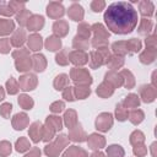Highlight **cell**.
Instances as JSON below:
<instances>
[{
	"label": "cell",
	"instance_id": "28",
	"mask_svg": "<svg viewBox=\"0 0 157 157\" xmlns=\"http://www.w3.org/2000/svg\"><path fill=\"white\" fill-rule=\"evenodd\" d=\"M156 58V49L146 48V50L140 55V61L144 64H151L155 61Z\"/></svg>",
	"mask_w": 157,
	"mask_h": 157
},
{
	"label": "cell",
	"instance_id": "47",
	"mask_svg": "<svg viewBox=\"0 0 157 157\" xmlns=\"http://www.w3.org/2000/svg\"><path fill=\"white\" fill-rule=\"evenodd\" d=\"M6 90H7V92L10 94H16L17 91L20 90L18 83L15 81L13 77H10V80H7V82H6Z\"/></svg>",
	"mask_w": 157,
	"mask_h": 157
},
{
	"label": "cell",
	"instance_id": "58",
	"mask_svg": "<svg viewBox=\"0 0 157 157\" xmlns=\"http://www.w3.org/2000/svg\"><path fill=\"white\" fill-rule=\"evenodd\" d=\"M64 108H65L64 102H59V101L52 103V105H50V110H52L53 113H60V112L64 110Z\"/></svg>",
	"mask_w": 157,
	"mask_h": 157
},
{
	"label": "cell",
	"instance_id": "54",
	"mask_svg": "<svg viewBox=\"0 0 157 157\" xmlns=\"http://www.w3.org/2000/svg\"><path fill=\"white\" fill-rule=\"evenodd\" d=\"M63 98H65L66 101H70V102L75 101L76 98H75V93H74V87H70V86L66 87L63 92Z\"/></svg>",
	"mask_w": 157,
	"mask_h": 157
},
{
	"label": "cell",
	"instance_id": "25",
	"mask_svg": "<svg viewBox=\"0 0 157 157\" xmlns=\"http://www.w3.org/2000/svg\"><path fill=\"white\" fill-rule=\"evenodd\" d=\"M54 87L58 91H61V90H65L66 87H69V76L65 74L58 75L54 80Z\"/></svg>",
	"mask_w": 157,
	"mask_h": 157
},
{
	"label": "cell",
	"instance_id": "22",
	"mask_svg": "<svg viewBox=\"0 0 157 157\" xmlns=\"http://www.w3.org/2000/svg\"><path fill=\"white\" fill-rule=\"evenodd\" d=\"M105 81L108 83H110L113 87H120L123 85V78L119 74L114 72V71H109L105 74Z\"/></svg>",
	"mask_w": 157,
	"mask_h": 157
},
{
	"label": "cell",
	"instance_id": "27",
	"mask_svg": "<svg viewBox=\"0 0 157 157\" xmlns=\"http://www.w3.org/2000/svg\"><path fill=\"white\" fill-rule=\"evenodd\" d=\"M60 47H61V40H60V38H58V37H55V36H50V37L47 38V40H45V48H47L48 50L55 52V50H58Z\"/></svg>",
	"mask_w": 157,
	"mask_h": 157
},
{
	"label": "cell",
	"instance_id": "45",
	"mask_svg": "<svg viewBox=\"0 0 157 157\" xmlns=\"http://www.w3.org/2000/svg\"><path fill=\"white\" fill-rule=\"evenodd\" d=\"M72 45L75 48H77V50L87 49L88 48V39H83V38H81L78 36H75L74 42H72Z\"/></svg>",
	"mask_w": 157,
	"mask_h": 157
},
{
	"label": "cell",
	"instance_id": "9",
	"mask_svg": "<svg viewBox=\"0 0 157 157\" xmlns=\"http://www.w3.org/2000/svg\"><path fill=\"white\" fill-rule=\"evenodd\" d=\"M140 93H141V97H142V101L145 103H150V102H153L155 98H156V90L155 87L150 86V85H145L140 88Z\"/></svg>",
	"mask_w": 157,
	"mask_h": 157
},
{
	"label": "cell",
	"instance_id": "16",
	"mask_svg": "<svg viewBox=\"0 0 157 157\" xmlns=\"http://www.w3.org/2000/svg\"><path fill=\"white\" fill-rule=\"evenodd\" d=\"M139 10H140V13L142 16H147V17H151L155 12V5L152 1H147V0H144V1H140L139 2Z\"/></svg>",
	"mask_w": 157,
	"mask_h": 157
},
{
	"label": "cell",
	"instance_id": "44",
	"mask_svg": "<svg viewBox=\"0 0 157 157\" xmlns=\"http://www.w3.org/2000/svg\"><path fill=\"white\" fill-rule=\"evenodd\" d=\"M15 147H16V151L17 152H25V151H27L31 147V145H29V141L26 137H20L16 141Z\"/></svg>",
	"mask_w": 157,
	"mask_h": 157
},
{
	"label": "cell",
	"instance_id": "52",
	"mask_svg": "<svg viewBox=\"0 0 157 157\" xmlns=\"http://www.w3.org/2000/svg\"><path fill=\"white\" fill-rule=\"evenodd\" d=\"M55 60H56V63L60 64V65H67V64H69V56H66V52H65V50L58 53L56 56H55Z\"/></svg>",
	"mask_w": 157,
	"mask_h": 157
},
{
	"label": "cell",
	"instance_id": "13",
	"mask_svg": "<svg viewBox=\"0 0 157 157\" xmlns=\"http://www.w3.org/2000/svg\"><path fill=\"white\" fill-rule=\"evenodd\" d=\"M25 40H26V31L23 28H18V29H16L13 32L10 42H11V44L13 47L18 48V47H21L25 43Z\"/></svg>",
	"mask_w": 157,
	"mask_h": 157
},
{
	"label": "cell",
	"instance_id": "38",
	"mask_svg": "<svg viewBox=\"0 0 157 157\" xmlns=\"http://www.w3.org/2000/svg\"><path fill=\"white\" fill-rule=\"evenodd\" d=\"M119 75H120L121 78L125 81L124 85H125L126 88H132V87H134V85H135V80H134V76H132V74H131L130 71H128V70H123Z\"/></svg>",
	"mask_w": 157,
	"mask_h": 157
},
{
	"label": "cell",
	"instance_id": "23",
	"mask_svg": "<svg viewBox=\"0 0 157 157\" xmlns=\"http://www.w3.org/2000/svg\"><path fill=\"white\" fill-rule=\"evenodd\" d=\"M63 157H88L87 152L77 146H70L63 155Z\"/></svg>",
	"mask_w": 157,
	"mask_h": 157
},
{
	"label": "cell",
	"instance_id": "7",
	"mask_svg": "<svg viewBox=\"0 0 157 157\" xmlns=\"http://www.w3.org/2000/svg\"><path fill=\"white\" fill-rule=\"evenodd\" d=\"M69 59L75 65H83L88 61V55L83 50H74L69 54Z\"/></svg>",
	"mask_w": 157,
	"mask_h": 157
},
{
	"label": "cell",
	"instance_id": "24",
	"mask_svg": "<svg viewBox=\"0 0 157 157\" xmlns=\"http://www.w3.org/2000/svg\"><path fill=\"white\" fill-rule=\"evenodd\" d=\"M91 31H93L94 37L98 38H103V39H108L109 38V32L104 28V26L102 23H94L91 26Z\"/></svg>",
	"mask_w": 157,
	"mask_h": 157
},
{
	"label": "cell",
	"instance_id": "50",
	"mask_svg": "<svg viewBox=\"0 0 157 157\" xmlns=\"http://www.w3.org/2000/svg\"><path fill=\"white\" fill-rule=\"evenodd\" d=\"M134 153L137 156V157H144L146 153H147V148L146 146L141 142V144H136L135 147H134Z\"/></svg>",
	"mask_w": 157,
	"mask_h": 157
},
{
	"label": "cell",
	"instance_id": "19",
	"mask_svg": "<svg viewBox=\"0 0 157 157\" xmlns=\"http://www.w3.org/2000/svg\"><path fill=\"white\" fill-rule=\"evenodd\" d=\"M42 45H43V42H42V37L39 34L33 33L28 37V47H29L31 50L37 52L42 48Z\"/></svg>",
	"mask_w": 157,
	"mask_h": 157
},
{
	"label": "cell",
	"instance_id": "35",
	"mask_svg": "<svg viewBox=\"0 0 157 157\" xmlns=\"http://www.w3.org/2000/svg\"><path fill=\"white\" fill-rule=\"evenodd\" d=\"M31 65H32V61H31V59L28 56L27 58L16 59V69H17V71H21V72L27 71V70H29Z\"/></svg>",
	"mask_w": 157,
	"mask_h": 157
},
{
	"label": "cell",
	"instance_id": "48",
	"mask_svg": "<svg viewBox=\"0 0 157 157\" xmlns=\"http://www.w3.org/2000/svg\"><path fill=\"white\" fill-rule=\"evenodd\" d=\"M144 140H145V135H144L141 131H139V130L134 131V132L130 135V142L134 144V145L141 144V142H144Z\"/></svg>",
	"mask_w": 157,
	"mask_h": 157
},
{
	"label": "cell",
	"instance_id": "37",
	"mask_svg": "<svg viewBox=\"0 0 157 157\" xmlns=\"http://www.w3.org/2000/svg\"><path fill=\"white\" fill-rule=\"evenodd\" d=\"M31 16H32V13L29 12V10L25 9V10L20 11V12L16 15V21L18 22V25H20V26H26Z\"/></svg>",
	"mask_w": 157,
	"mask_h": 157
},
{
	"label": "cell",
	"instance_id": "63",
	"mask_svg": "<svg viewBox=\"0 0 157 157\" xmlns=\"http://www.w3.org/2000/svg\"><path fill=\"white\" fill-rule=\"evenodd\" d=\"M5 98V92H4V90H2V87L0 86V101H2Z\"/></svg>",
	"mask_w": 157,
	"mask_h": 157
},
{
	"label": "cell",
	"instance_id": "5",
	"mask_svg": "<svg viewBox=\"0 0 157 157\" xmlns=\"http://www.w3.org/2000/svg\"><path fill=\"white\" fill-rule=\"evenodd\" d=\"M37 86V77L33 74H27L20 77L18 87L23 91H32Z\"/></svg>",
	"mask_w": 157,
	"mask_h": 157
},
{
	"label": "cell",
	"instance_id": "34",
	"mask_svg": "<svg viewBox=\"0 0 157 157\" xmlns=\"http://www.w3.org/2000/svg\"><path fill=\"white\" fill-rule=\"evenodd\" d=\"M112 49H113V52L115 53V55L123 56L124 54L128 53V50H126V42H124V40L114 42V43L112 44Z\"/></svg>",
	"mask_w": 157,
	"mask_h": 157
},
{
	"label": "cell",
	"instance_id": "18",
	"mask_svg": "<svg viewBox=\"0 0 157 157\" xmlns=\"http://www.w3.org/2000/svg\"><path fill=\"white\" fill-rule=\"evenodd\" d=\"M87 142H88L90 148H93V150H94V148H101V147H103L104 144H105V140H104L103 136H101V135H98V134H91V135L88 136Z\"/></svg>",
	"mask_w": 157,
	"mask_h": 157
},
{
	"label": "cell",
	"instance_id": "21",
	"mask_svg": "<svg viewBox=\"0 0 157 157\" xmlns=\"http://www.w3.org/2000/svg\"><path fill=\"white\" fill-rule=\"evenodd\" d=\"M15 29V23L12 20L0 18V36L10 34Z\"/></svg>",
	"mask_w": 157,
	"mask_h": 157
},
{
	"label": "cell",
	"instance_id": "15",
	"mask_svg": "<svg viewBox=\"0 0 157 157\" xmlns=\"http://www.w3.org/2000/svg\"><path fill=\"white\" fill-rule=\"evenodd\" d=\"M28 124V117L26 113H18L13 117L12 119V125L16 130H22L27 126Z\"/></svg>",
	"mask_w": 157,
	"mask_h": 157
},
{
	"label": "cell",
	"instance_id": "2",
	"mask_svg": "<svg viewBox=\"0 0 157 157\" xmlns=\"http://www.w3.org/2000/svg\"><path fill=\"white\" fill-rule=\"evenodd\" d=\"M66 145H67V139H66L65 135L61 134V135H59V136L56 137V140H55L53 144L45 146L44 152H45V155H48L49 157H58L59 153L63 151V148H64Z\"/></svg>",
	"mask_w": 157,
	"mask_h": 157
},
{
	"label": "cell",
	"instance_id": "41",
	"mask_svg": "<svg viewBox=\"0 0 157 157\" xmlns=\"http://www.w3.org/2000/svg\"><path fill=\"white\" fill-rule=\"evenodd\" d=\"M129 119H130V121L132 123V124H140L142 120H144V113H142V110H140V109H134V110H131L129 114Z\"/></svg>",
	"mask_w": 157,
	"mask_h": 157
},
{
	"label": "cell",
	"instance_id": "60",
	"mask_svg": "<svg viewBox=\"0 0 157 157\" xmlns=\"http://www.w3.org/2000/svg\"><path fill=\"white\" fill-rule=\"evenodd\" d=\"M145 43H146V48H152V49H156V36L152 34L150 37H147L145 39Z\"/></svg>",
	"mask_w": 157,
	"mask_h": 157
},
{
	"label": "cell",
	"instance_id": "31",
	"mask_svg": "<svg viewBox=\"0 0 157 157\" xmlns=\"http://www.w3.org/2000/svg\"><path fill=\"white\" fill-rule=\"evenodd\" d=\"M90 65L92 69H96V67H99L104 64V60L103 58L101 56V54L98 52H91L90 53Z\"/></svg>",
	"mask_w": 157,
	"mask_h": 157
},
{
	"label": "cell",
	"instance_id": "55",
	"mask_svg": "<svg viewBox=\"0 0 157 157\" xmlns=\"http://www.w3.org/2000/svg\"><path fill=\"white\" fill-rule=\"evenodd\" d=\"M15 13V11L11 9V6L9 4H1L0 5V15L4 16H12Z\"/></svg>",
	"mask_w": 157,
	"mask_h": 157
},
{
	"label": "cell",
	"instance_id": "51",
	"mask_svg": "<svg viewBox=\"0 0 157 157\" xmlns=\"http://www.w3.org/2000/svg\"><path fill=\"white\" fill-rule=\"evenodd\" d=\"M11 153V144L7 141L0 142V156H7Z\"/></svg>",
	"mask_w": 157,
	"mask_h": 157
},
{
	"label": "cell",
	"instance_id": "4",
	"mask_svg": "<svg viewBox=\"0 0 157 157\" xmlns=\"http://www.w3.org/2000/svg\"><path fill=\"white\" fill-rule=\"evenodd\" d=\"M113 125V115L110 113H102L96 119V129L99 131H108Z\"/></svg>",
	"mask_w": 157,
	"mask_h": 157
},
{
	"label": "cell",
	"instance_id": "36",
	"mask_svg": "<svg viewBox=\"0 0 157 157\" xmlns=\"http://www.w3.org/2000/svg\"><path fill=\"white\" fill-rule=\"evenodd\" d=\"M123 64H124V58H123V56H119V55L110 56V58H109V60H108V63H107V65L110 67V70H112V71L117 70V69H118V67H120Z\"/></svg>",
	"mask_w": 157,
	"mask_h": 157
},
{
	"label": "cell",
	"instance_id": "14",
	"mask_svg": "<svg viewBox=\"0 0 157 157\" xmlns=\"http://www.w3.org/2000/svg\"><path fill=\"white\" fill-rule=\"evenodd\" d=\"M31 61H32V66H33L34 71H37V72L44 71L45 65H47V61H45L44 55H42V54H34L32 56Z\"/></svg>",
	"mask_w": 157,
	"mask_h": 157
},
{
	"label": "cell",
	"instance_id": "57",
	"mask_svg": "<svg viewBox=\"0 0 157 157\" xmlns=\"http://www.w3.org/2000/svg\"><path fill=\"white\" fill-rule=\"evenodd\" d=\"M9 5L11 6V9L15 11V12H20L22 10H25V6H26V2H20V1H10Z\"/></svg>",
	"mask_w": 157,
	"mask_h": 157
},
{
	"label": "cell",
	"instance_id": "3",
	"mask_svg": "<svg viewBox=\"0 0 157 157\" xmlns=\"http://www.w3.org/2000/svg\"><path fill=\"white\" fill-rule=\"evenodd\" d=\"M70 75H71L72 81L78 86H88L92 83V77L88 74V71L85 69L74 67V69H71Z\"/></svg>",
	"mask_w": 157,
	"mask_h": 157
},
{
	"label": "cell",
	"instance_id": "30",
	"mask_svg": "<svg viewBox=\"0 0 157 157\" xmlns=\"http://www.w3.org/2000/svg\"><path fill=\"white\" fill-rule=\"evenodd\" d=\"M152 26H153V23H152L151 20L142 18V20L140 21V25H139V29H137V31H139L140 34H142V36H147V34L151 32Z\"/></svg>",
	"mask_w": 157,
	"mask_h": 157
},
{
	"label": "cell",
	"instance_id": "42",
	"mask_svg": "<svg viewBox=\"0 0 157 157\" xmlns=\"http://www.w3.org/2000/svg\"><path fill=\"white\" fill-rule=\"evenodd\" d=\"M108 157H123L124 156V150L119 145H112L107 148Z\"/></svg>",
	"mask_w": 157,
	"mask_h": 157
},
{
	"label": "cell",
	"instance_id": "53",
	"mask_svg": "<svg viewBox=\"0 0 157 157\" xmlns=\"http://www.w3.org/2000/svg\"><path fill=\"white\" fill-rule=\"evenodd\" d=\"M11 110H12V104H11V103H4V104H1V107H0V114H1L4 118H6V119L10 117Z\"/></svg>",
	"mask_w": 157,
	"mask_h": 157
},
{
	"label": "cell",
	"instance_id": "59",
	"mask_svg": "<svg viewBox=\"0 0 157 157\" xmlns=\"http://www.w3.org/2000/svg\"><path fill=\"white\" fill-rule=\"evenodd\" d=\"M27 55H28V50H27L26 48H22V49H20V50H16V52L12 53V56H13L15 59L27 58Z\"/></svg>",
	"mask_w": 157,
	"mask_h": 157
},
{
	"label": "cell",
	"instance_id": "6",
	"mask_svg": "<svg viewBox=\"0 0 157 157\" xmlns=\"http://www.w3.org/2000/svg\"><path fill=\"white\" fill-rule=\"evenodd\" d=\"M64 13H65V9H64L63 4L59 2V1H52L47 6V15L49 17H52V18L63 17Z\"/></svg>",
	"mask_w": 157,
	"mask_h": 157
},
{
	"label": "cell",
	"instance_id": "10",
	"mask_svg": "<svg viewBox=\"0 0 157 157\" xmlns=\"http://www.w3.org/2000/svg\"><path fill=\"white\" fill-rule=\"evenodd\" d=\"M26 26L29 31H39L44 26V17L40 15H32Z\"/></svg>",
	"mask_w": 157,
	"mask_h": 157
},
{
	"label": "cell",
	"instance_id": "1",
	"mask_svg": "<svg viewBox=\"0 0 157 157\" xmlns=\"http://www.w3.org/2000/svg\"><path fill=\"white\" fill-rule=\"evenodd\" d=\"M103 18L107 28L115 34L131 33L139 21L136 10L126 1L110 4L103 15Z\"/></svg>",
	"mask_w": 157,
	"mask_h": 157
},
{
	"label": "cell",
	"instance_id": "40",
	"mask_svg": "<svg viewBox=\"0 0 157 157\" xmlns=\"http://www.w3.org/2000/svg\"><path fill=\"white\" fill-rule=\"evenodd\" d=\"M139 103H140V101H139L137 94L131 93V94H129V96L125 98V101L121 103V105L125 107V108H128V107H129V108H135V107L139 105Z\"/></svg>",
	"mask_w": 157,
	"mask_h": 157
},
{
	"label": "cell",
	"instance_id": "49",
	"mask_svg": "<svg viewBox=\"0 0 157 157\" xmlns=\"http://www.w3.org/2000/svg\"><path fill=\"white\" fill-rule=\"evenodd\" d=\"M104 7H105V1L103 0H93L91 2V9L94 12H101Z\"/></svg>",
	"mask_w": 157,
	"mask_h": 157
},
{
	"label": "cell",
	"instance_id": "17",
	"mask_svg": "<svg viewBox=\"0 0 157 157\" xmlns=\"http://www.w3.org/2000/svg\"><path fill=\"white\" fill-rule=\"evenodd\" d=\"M69 139H71L72 141H78V142H82V141L86 140L85 131L81 129V125H80V124H77V125H75L74 128L70 129Z\"/></svg>",
	"mask_w": 157,
	"mask_h": 157
},
{
	"label": "cell",
	"instance_id": "11",
	"mask_svg": "<svg viewBox=\"0 0 157 157\" xmlns=\"http://www.w3.org/2000/svg\"><path fill=\"white\" fill-rule=\"evenodd\" d=\"M53 32H54V34L58 36V38L66 36L67 32H69V25H67V22L64 21V20L55 21L54 25H53Z\"/></svg>",
	"mask_w": 157,
	"mask_h": 157
},
{
	"label": "cell",
	"instance_id": "39",
	"mask_svg": "<svg viewBox=\"0 0 157 157\" xmlns=\"http://www.w3.org/2000/svg\"><path fill=\"white\" fill-rule=\"evenodd\" d=\"M74 93H75V98L85 99L87 96H90L91 90L88 86H77L76 88H74Z\"/></svg>",
	"mask_w": 157,
	"mask_h": 157
},
{
	"label": "cell",
	"instance_id": "46",
	"mask_svg": "<svg viewBox=\"0 0 157 157\" xmlns=\"http://www.w3.org/2000/svg\"><path fill=\"white\" fill-rule=\"evenodd\" d=\"M128 110L125 109V107L121 105V103L117 104V108H115V115H117V119L119 121H124L126 118H128Z\"/></svg>",
	"mask_w": 157,
	"mask_h": 157
},
{
	"label": "cell",
	"instance_id": "56",
	"mask_svg": "<svg viewBox=\"0 0 157 157\" xmlns=\"http://www.w3.org/2000/svg\"><path fill=\"white\" fill-rule=\"evenodd\" d=\"M0 52L4 53V54L10 52V39L9 38L0 39Z\"/></svg>",
	"mask_w": 157,
	"mask_h": 157
},
{
	"label": "cell",
	"instance_id": "61",
	"mask_svg": "<svg viewBox=\"0 0 157 157\" xmlns=\"http://www.w3.org/2000/svg\"><path fill=\"white\" fill-rule=\"evenodd\" d=\"M40 156V151L38 148H33L29 153H27L25 157H39Z\"/></svg>",
	"mask_w": 157,
	"mask_h": 157
},
{
	"label": "cell",
	"instance_id": "26",
	"mask_svg": "<svg viewBox=\"0 0 157 157\" xmlns=\"http://www.w3.org/2000/svg\"><path fill=\"white\" fill-rule=\"evenodd\" d=\"M64 121H65V125L67 126V129H71L75 125H77L76 112L72 110V109H69L67 112H65V114H64Z\"/></svg>",
	"mask_w": 157,
	"mask_h": 157
},
{
	"label": "cell",
	"instance_id": "62",
	"mask_svg": "<svg viewBox=\"0 0 157 157\" xmlns=\"http://www.w3.org/2000/svg\"><path fill=\"white\" fill-rule=\"evenodd\" d=\"M91 157H104V155L102 153V152H99V151H96V152H93L92 153V156Z\"/></svg>",
	"mask_w": 157,
	"mask_h": 157
},
{
	"label": "cell",
	"instance_id": "32",
	"mask_svg": "<svg viewBox=\"0 0 157 157\" xmlns=\"http://www.w3.org/2000/svg\"><path fill=\"white\" fill-rule=\"evenodd\" d=\"M91 32H92L91 31V26L88 23H86V22L80 23L78 27H77V36L83 38V39H88L90 36H91Z\"/></svg>",
	"mask_w": 157,
	"mask_h": 157
},
{
	"label": "cell",
	"instance_id": "12",
	"mask_svg": "<svg viewBox=\"0 0 157 157\" xmlns=\"http://www.w3.org/2000/svg\"><path fill=\"white\" fill-rule=\"evenodd\" d=\"M43 136V126L40 123L36 121L29 126V137L33 142H38Z\"/></svg>",
	"mask_w": 157,
	"mask_h": 157
},
{
	"label": "cell",
	"instance_id": "8",
	"mask_svg": "<svg viewBox=\"0 0 157 157\" xmlns=\"http://www.w3.org/2000/svg\"><path fill=\"white\" fill-rule=\"evenodd\" d=\"M67 15L74 21H81L83 18V7L77 2H72L69 7Z\"/></svg>",
	"mask_w": 157,
	"mask_h": 157
},
{
	"label": "cell",
	"instance_id": "43",
	"mask_svg": "<svg viewBox=\"0 0 157 157\" xmlns=\"http://www.w3.org/2000/svg\"><path fill=\"white\" fill-rule=\"evenodd\" d=\"M18 104L23 108V109H32V107H33V104H34V102H33V99L31 98V97H28V96H26V94H21L20 97H18Z\"/></svg>",
	"mask_w": 157,
	"mask_h": 157
},
{
	"label": "cell",
	"instance_id": "29",
	"mask_svg": "<svg viewBox=\"0 0 157 157\" xmlns=\"http://www.w3.org/2000/svg\"><path fill=\"white\" fill-rule=\"evenodd\" d=\"M45 125L53 128L55 131L61 130V128H63V123H61L60 117H55V115H49V117H47Z\"/></svg>",
	"mask_w": 157,
	"mask_h": 157
},
{
	"label": "cell",
	"instance_id": "33",
	"mask_svg": "<svg viewBox=\"0 0 157 157\" xmlns=\"http://www.w3.org/2000/svg\"><path fill=\"white\" fill-rule=\"evenodd\" d=\"M141 49V42L136 38H131L126 42V50L129 54H134V53H137L139 50Z\"/></svg>",
	"mask_w": 157,
	"mask_h": 157
},
{
	"label": "cell",
	"instance_id": "20",
	"mask_svg": "<svg viewBox=\"0 0 157 157\" xmlns=\"http://www.w3.org/2000/svg\"><path fill=\"white\" fill-rule=\"evenodd\" d=\"M96 92H97L98 96L105 98V97H109V96L113 94V92H114V87H113L110 83H108L107 81H104V82H102V83L98 86V88H97Z\"/></svg>",
	"mask_w": 157,
	"mask_h": 157
}]
</instances>
